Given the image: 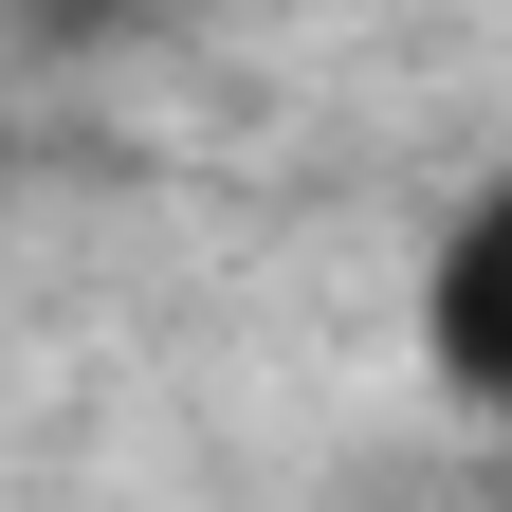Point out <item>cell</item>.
I'll list each match as a JSON object with an SVG mask.
<instances>
[{
  "label": "cell",
  "instance_id": "obj_1",
  "mask_svg": "<svg viewBox=\"0 0 512 512\" xmlns=\"http://www.w3.org/2000/svg\"><path fill=\"white\" fill-rule=\"evenodd\" d=\"M421 366L458 421H512V183H476L421 256Z\"/></svg>",
  "mask_w": 512,
  "mask_h": 512
}]
</instances>
